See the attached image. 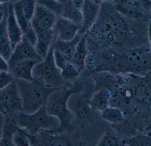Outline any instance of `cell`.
<instances>
[{
	"label": "cell",
	"mask_w": 151,
	"mask_h": 146,
	"mask_svg": "<svg viewBox=\"0 0 151 146\" xmlns=\"http://www.w3.org/2000/svg\"><path fill=\"white\" fill-rule=\"evenodd\" d=\"M84 83L77 80L69 86L57 89L49 96L45 105L46 110L60 122L59 128L51 131L56 133L71 132L79 128L73 125L74 116L68 108V101L71 95L83 89Z\"/></svg>",
	"instance_id": "1"
},
{
	"label": "cell",
	"mask_w": 151,
	"mask_h": 146,
	"mask_svg": "<svg viewBox=\"0 0 151 146\" xmlns=\"http://www.w3.org/2000/svg\"><path fill=\"white\" fill-rule=\"evenodd\" d=\"M15 81L22 100V112L25 114H33L45 106L50 95L59 89L49 88L35 80L16 79Z\"/></svg>",
	"instance_id": "2"
},
{
	"label": "cell",
	"mask_w": 151,
	"mask_h": 146,
	"mask_svg": "<svg viewBox=\"0 0 151 146\" xmlns=\"http://www.w3.org/2000/svg\"><path fill=\"white\" fill-rule=\"evenodd\" d=\"M94 92V86L85 82L83 89L69 98L68 107L74 116L73 125L75 127L81 129L96 122L97 113L92 109L89 103Z\"/></svg>",
	"instance_id": "3"
},
{
	"label": "cell",
	"mask_w": 151,
	"mask_h": 146,
	"mask_svg": "<svg viewBox=\"0 0 151 146\" xmlns=\"http://www.w3.org/2000/svg\"><path fill=\"white\" fill-rule=\"evenodd\" d=\"M32 74L35 80L49 88H63L72 84L68 83L64 79L61 70L56 65L52 46L44 60L34 66Z\"/></svg>",
	"instance_id": "4"
},
{
	"label": "cell",
	"mask_w": 151,
	"mask_h": 146,
	"mask_svg": "<svg viewBox=\"0 0 151 146\" xmlns=\"http://www.w3.org/2000/svg\"><path fill=\"white\" fill-rule=\"evenodd\" d=\"M17 123L19 128L32 135L41 131H55L60 125L58 118L50 115L45 106L33 114H25L21 111L17 117Z\"/></svg>",
	"instance_id": "5"
},
{
	"label": "cell",
	"mask_w": 151,
	"mask_h": 146,
	"mask_svg": "<svg viewBox=\"0 0 151 146\" xmlns=\"http://www.w3.org/2000/svg\"><path fill=\"white\" fill-rule=\"evenodd\" d=\"M81 130L77 128L72 132L62 133L42 130L33 135L24 131L31 146H84L86 142L82 140Z\"/></svg>",
	"instance_id": "6"
},
{
	"label": "cell",
	"mask_w": 151,
	"mask_h": 146,
	"mask_svg": "<svg viewBox=\"0 0 151 146\" xmlns=\"http://www.w3.org/2000/svg\"><path fill=\"white\" fill-rule=\"evenodd\" d=\"M151 70V54L144 50L130 51L125 55L118 66V73L126 71L144 74Z\"/></svg>",
	"instance_id": "7"
},
{
	"label": "cell",
	"mask_w": 151,
	"mask_h": 146,
	"mask_svg": "<svg viewBox=\"0 0 151 146\" xmlns=\"http://www.w3.org/2000/svg\"><path fill=\"white\" fill-rule=\"evenodd\" d=\"M1 91L5 118H17L22 102L15 80Z\"/></svg>",
	"instance_id": "8"
},
{
	"label": "cell",
	"mask_w": 151,
	"mask_h": 146,
	"mask_svg": "<svg viewBox=\"0 0 151 146\" xmlns=\"http://www.w3.org/2000/svg\"><path fill=\"white\" fill-rule=\"evenodd\" d=\"M29 60L41 62L44 59L38 53L35 48L23 36L21 41L15 47L8 62L9 68V70H12L19 63Z\"/></svg>",
	"instance_id": "9"
},
{
	"label": "cell",
	"mask_w": 151,
	"mask_h": 146,
	"mask_svg": "<svg viewBox=\"0 0 151 146\" xmlns=\"http://www.w3.org/2000/svg\"><path fill=\"white\" fill-rule=\"evenodd\" d=\"M101 2L100 1H83L81 9L83 22L78 34L81 36L85 35L92 28L98 16Z\"/></svg>",
	"instance_id": "10"
},
{
	"label": "cell",
	"mask_w": 151,
	"mask_h": 146,
	"mask_svg": "<svg viewBox=\"0 0 151 146\" xmlns=\"http://www.w3.org/2000/svg\"><path fill=\"white\" fill-rule=\"evenodd\" d=\"M81 26L63 17H57L53 28L55 40L69 41L75 38Z\"/></svg>",
	"instance_id": "11"
},
{
	"label": "cell",
	"mask_w": 151,
	"mask_h": 146,
	"mask_svg": "<svg viewBox=\"0 0 151 146\" xmlns=\"http://www.w3.org/2000/svg\"><path fill=\"white\" fill-rule=\"evenodd\" d=\"M57 17L50 11L40 4L36 3L31 25L33 27L46 30H53Z\"/></svg>",
	"instance_id": "12"
},
{
	"label": "cell",
	"mask_w": 151,
	"mask_h": 146,
	"mask_svg": "<svg viewBox=\"0 0 151 146\" xmlns=\"http://www.w3.org/2000/svg\"><path fill=\"white\" fill-rule=\"evenodd\" d=\"M36 32L37 40L35 50L40 55L45 59L55 40L53 30H46L39 27H33Z\"/></svg>",
	"instance_id": "13"
},
{
	"label": "cell",
	"mask_w": 151,
	"mask_h": 146,
	"mask_svg": "<svg viewBox=\"0 0 151 146\" xmlns=\"http://www.w3.org/2000/svg\"><path fill=\"white\" fill-rule=\"evenodd\" d=\"M7 31L13 51L16 46L21 41L24 34L15 17L12 4H8Z\"/></svg>",
	"instance_id": "14"
},
{
	"label": "cell",
	"mask_w": 151,
	"mask_h": 146,
	"mask_svg": "<svg viewBox=\"0 0 151 146\" xmlns=\"http://www.w3.org/2000/svg\"><path fill=\"white\" fill-rule=\"evenodd\" d=\"M8 4L4 16L0 22V55L8 62L12 54L11 45L7 31Z\"/></svg>",
	"instance_id": "15"
},
{
	"label": "cell",
	"mask_w": 151,
	"mask_h": 146,
	"mask_svg": "<svg viewBox=\"0 0 151 146\" xmlns=\"http://www.w3.org/2000/svg\"><path fill=\"white\" fill-rule=\"evenodd\" d=\"M88 55L87 40L85 35H83L79 41L72 59L70 61L81 74L86 70V61Z\"/></svg>",
	"instance_id": "16"
},
{
	"label": "cell",
	"mask_w": 151,
	"mask_h": 146,
	"mask_svg": "<svg viewBox=\"0 0 151 146\" xmlns=\"http://www.w3.org/2000/svg\"><path fill=\"white\" fill-rule=\"evenodd\" d=\"M111 92L106 88L96 90L90 100L91 107L96 112H102L110 107Z\"/></svg>",
	"instance_id": "17"
},
{
	"label": "cell",
	"mask_w": 151,
	"mask_h": 146,
	"mask_svg": "<svg viewBox=\"0 0 151 146\" xmlns=\"http://www.w3.org/2000/svg\"><path fill=\"white\" fill-rule=\"evenodd\" d=\"M39 61L35 60H26L19 63L12 70L11 72L16 79L25 80H34L32 77L33 69Z\"/></svg>",
	"instance_id": "18"
},
{
	"label": "cell",
	"mask_w": 151,
	"mask_h": 146,
	"mask_svg": "<svg viewBox=\"0 0 151 146\" xmlns=\"http://www.w3.org/2000/svg\"><path fill=\"white\" fill-rule=\"evenodd\" d=\"M82 36L77 34L75 38L69 41L56 39L52 45V48L59 51L63 56L70 61L75 53L76 46Z\"/></svg>",
	"instance_id": "19"
},
{
	"label": "cell",
	"mask_w": 151,
	"mask_h": 146,
	"mask_svg": "<svg viewBox=\"0 0 151 146\" xmlns=\"http://www.w3.org/2000/svg\"><path fill=\"white\" fill-rule=\"evenodd\" d=\"M63 4V11L61 17L70 20L81 27L83 22L81 10L74 5L72 1H61Z\"/></svg>",
	"instance_id": "20"
},
{
	"label": "cell",
	"mask_w": 151,
	"mask_h": 146,
	"mask_svg": "<svg viewBox=\"0 0 151 146\" xmlns=\"http://www.w3.org/2000/svg\"><path fill=\"white\" fill-rule=\"evenodd\" d=\"M94 146H128L126 139L122 137L112 128L106 129Z\"/></svg>",
	"instance_id": "21"
},
{
	"label": "cell",
	"mask_w": 151,
	"mask_h": 146,
	"mask_svg": "<svg viewBox=\"0 0 151 146\" xmlns=\"http://www.w3.org/2000/svg\"><path fill=\"white\" fill-rule=\"evenodd\" d=\"M101 117L112 125L119 124L125 120V116L119 109L111 106L101 112Z\"/></svg>",
	"instance_id": "22"
},
{
	"label": "cell",
	"mask_w": 151,
	"mask_h": 146,
	"mask_svg": "<svg viewBox=\"0 0 151 146\" xmlns=\"http://www.w3.org/2000/svg\"><path fill=\"white\" fill-rule=\"evenodd\" d=\"M12 6H13L15 17L24 34L32 26V25L26 20L24 16L23 11H22L21 1L16 2L15 3L12 4Z\"/></svg>",
	"instance_id": "23"
},
{
	"label": "cell",
	"mask_w": 151,
	"mask_h": 146,
	"mask_svg": "<svg viewBox=\"0 0 151 146\" xmlns=\"http://www.w3.org/2000/svg\"><path fill=\"white\" fill-rule=\"evenodd\" d=\"M61 74L66 82L71 84L77 80L81 73L70 62L66 67L61 71Z\"/></svg>",
	"instance_id": "24"
},
{
	"label": "cell",
	"mask_w": 151,
	"mask_h": 146,
	"mask_svg": "<svg viewBox=\"0 0 151 146\" xmlns=\"http://www.w3.org/2000/svg\"><path fill=\"white\" fill-rule=\"evenodd\" d=\"M36 3L42 5L50 11L57 17H61L63 11V4L61 1L56 0H40L36 1Z\"/></svg>",
	"instance_id": "25"
},
{
	"label": "cell",
	"mask_w": 151,
	"mask_h": 146,
	"mask_svg": "<svg viewBox=\"0 0 151 146\" xmlns=\"http://www.w3.org/2000/svg\"><path fill=\"white\" fill-rule=\"evenodd\" d=\"M128 146H151V135L138 133L126 139Z\"/></svg>",
	"instance_id": "26"
},
{
	"label": "cell",
	"mask_w": 151,
	"mask_h": 146,
	"mask_svg": "<svg viewBox=\"0 0 151 146\" xmlns=\"http://www.w3.org/2000/svg\"><path fill=\"white\" fill-rule=\"evenodd\" d=\"M22 11L26 20L31 24L35 10L36 1L33 0L21 1Z\"/></svg>",
	"instance_id": "27"
},
{
	"label": "cell",
	"mask_w": 151,
	"mask_h": 146,
	"mask_svg": "<svg viewBox=\"0 0 151 146\" xmlns=\"http://www.w3.org/2000/svg\"><path fill=\"white\" fill-rule=\"evenodd\" d=\"M12 140L15 146H31L29 138L24 130L19 129L14 133Z\"/></svg>",
	"instance_id": "28"
},
{
	"label": "cell",
	"mask_w": 151,
	"mask_h": 146,
	"mask_svg": "<svg viewBox=\"0 0 151 146\" xmlns=\"http://www.w3.org/2000/svg\"><path fill=\"white\" fill-rule=\"evenodd\" d=\"M15 77L9 71L0 73V90L4 89L15 81Z\"/></svg>",
	"instance_id": "29"
},
{
	"label": "cell",
	"mask_w": 151,
	"mask_h": 146,
	"mask_svg": "<svg viewBox=\"0 0 151 146\" xmlns=\"http://www.w3.org/2000/svg\"><path fill=\"white\" fill-rule=\"evenodd\" d=\"M54 56L56 65L61 71L66 67L70 62L63 56L59 51L55 49H54Z\"/></svg>",
	"instance_id": "30"
},
{
	"label": "cell",
	"mask_w": 151,
	"mask_h": 146,
	"mask_svg": "<svg viewBox=\"0 0 151 146\" xmlns=\"http://www.w3.org/2000/svg\"><path fill=\"white\" fill-rule=\"evenodd\" d=\"M24 36L28 41V42L35 48L37 43V35L36 32L32 26L24 33Z\"/></svg>",
	"instance_id": "31"
},
{
	"label": "cell",
	"mask_w": 151,
	"mask_h": 146,
	"mask_svg": "<svg viewBox=\"0 0 151 146\" xmlns=\"http://www.w3.org/2000/svg\"><path fill=\"white\" fill-rule=\"evenodd\" d=\"M9 69L8 62L0 55V73L4 71H9Z\"/></svg>",
	"instance_id": "32"
},
{
	"label": "cell",
	"mask_w": 151,
	"mask_h": 146,
	"mask_svg": "<svg viewBox=\"0 0 151 146\" xmlns=\"http://www.w3.org/2000/svg\"><path fill=\"white\" fill-rule=\"evenodd\" d=\"M5 116L3 114L0 113V138L1 137L2 134L3 130L5 123Z\"/></svg>",
	"instance_id": "33"
},
{
	"label": "cell",
	"mask_w": 151,
	"mask_h": 146,
	"mask_svg": "<svg viewBox=\"0 0 151 146\" xmlns=\"http://www.w3.org/2000/svg\"><path fill=\"white\" fill-rule=\"evenodd\" d=\"M0 113L4 114V108L3 105L2 100L1 94V91L0 90Z\"/></svg>",
	"instance_id": "34"
},
{
	"label": "cell",
	"mask_w": 151,
	"mask_h": 146,
	"mask_svg": "<svg viewBox=\"0 0 151 146\" xmlns=\"http://www.w3.org/2000/svg\"><path fill=\"white\" fill-rule=\"evenodd\" d=\"M7 5V3H1L0 2V12H2L5 10Z\"/></svg>",
	"instance_id": "35"
},
{
	"label": "cell",
	"mask_w": 151,
	"mask_h": 146,
	"mask_svg": "<svg viewBox=\"0 0 151 146\" xmlns=\"http://www.w3.org/2000/svg\"><path fill=\"white\" fill-rule=\"evenodd\" d=\"M149 35L150 42L151 45V22L150 24V26H149Z\"/></svg>",
	"instance_id": "36"
},
{
	"label": "cell",
	"mask_w": 151,
	"mask_h": 146,
	"mask_svg": "<svg viewBox=\"0 0 151 146\" xmlns=\"http://www.w3.org/2000/svg\"><path fill=\"white\" fill-rule=\"evenodd\" d=\"M7 6H6V7H7ZM5 8V9H6ZM5 10L4 11H2V12H0V22H1V21L2 19L3 18L4 16V12H5Z\"/></svg>",
	"instance_id": "37"
},
{
	"label": "cell",
	"mask_w": 151,
	"mask_h": 146,
	"mask_svg": "<svg viewBox=\"0 0 151 146\" xmlns=\"http://www.w3.org/2000/svg\"><path fill=\"white\" fill-rule=\"evenodd\" d=\"M95 145V143H91V144H87V143H85V145L84 146H94Z\"/></svg>",
	"instance_id": "38"
}]
</instances>
